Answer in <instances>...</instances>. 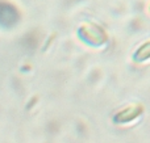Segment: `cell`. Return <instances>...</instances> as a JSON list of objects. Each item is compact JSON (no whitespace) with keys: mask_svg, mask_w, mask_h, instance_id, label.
<instances>
[]
</instances>
